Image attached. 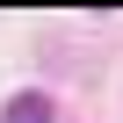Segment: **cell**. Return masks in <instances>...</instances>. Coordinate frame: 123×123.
<instances>
[{
    "label": "cell",
    "instance_id": "obj_1",
    "mask_svg": "<svg viewBox=\"0 0 123 123\" xmlns=\"http://www.w3.org/2000/svg\"><path fill=\"white\" fill-rule=\"evenodd\" d=\"M7 123H51V94H15L7 101Z\"/></svg>",
    "mask_w": 123,
    "mask_h": 123
}]
</instances>
